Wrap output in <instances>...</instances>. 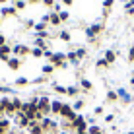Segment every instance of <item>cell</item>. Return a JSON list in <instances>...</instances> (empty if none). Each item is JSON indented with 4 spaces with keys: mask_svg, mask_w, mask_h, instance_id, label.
Wrapping results in <instances>:
<instances>
[{
    "mask_svg": "<svg viewBox=\"0 0 134 134\" xmlns=\"http://www.w3.org/2000/svg\"><path fill=\"white\" fill-rule=\"evenodd\" d=\"M37 109H39V113H43L45 117L51 113V99L47 95H39V101H37Z\"/></svg>",
    "mask_w": 134,
    "mask_h": 134,
    "instance_id": "obj_1",
    "label": "cell"
},
{
    "mask_svg": "<svg viewBox=\"0 0 134 134\" xmlns=\"http://www.w3.org/2000/svg\"><path fill=\"white\" fill-rule=\"evenodd\" d=\"M66 54L64 53H53V57H51V64H53L54 68H64L66 66Z\"/></svg>",
    "mask_w": 134,
    "mask_h": 134,
    "instance_id": "obj_2",
    "label": "cell"
},
{
    "mask_svg": "<svg viewBox=\"0 0 134 134\" xmlns=\"http://www.w3.org/2000/svg\"><path fill=\"white\" fill-rule=\"evenodd\" d=\"M72 128L76 132H87V128H90V124H87L86 121V117H82V115H78L76 117V121L72 122Z\"/></svg>",
    "mask_w": 134,
    "mask_h": 134,
    "instance_id": "obj_3",
    "label": "cell"
},
{
    "mask_svg": "<svg viewBox=\"0 0 134 134\" xmlns=\"http://www.w3.org/2000/svg\"><path fill=\"white\" fill-rule=\"evenodd\" d=\"M101 31H103V24H91L90 27H86V35L90 41H95V37H97Z\"/></svg>",
    "mask_w": 134,
    "mask_h": 134,
    "instance_id": "obj_4",
    "label": "cell"
},
{
    "mask_svg": "<svg viewBox=\"0 0 134 134\" xmlns=\"http://www.w3.org/2000/svg\"><path fill=\"white\" fill-rule=\"evenodd\" d=\"M29 122H31V121L25 117L24 113H21V111H20V113H16V124H18L20 128H29Z\"/></svg>",
    "mask_w": 134,
    "mask_h": 134,
    "instance_id": "obj_5",
    "label": "cell"
},
{
    "mask_svg": "<svg viewBox=\"0 0 134 134\" xmlns=\"http://www.w3.org/2000/svg\"><path fill=\"white\" fill-rule=\"evenodd\" d=\"M117 95H119V99H121V101H122L124 105L132 103V95L128 93V91L124 90V87H119V90H117Z\"/></svg>",
    "mask_w": 134,
    "mask_h": 134,
    "instance_id": "obj_6",
    "label": "cell"
},
{
    "mask_svg": "<svg viewBox=\"0 0 134 134\" xmlns=\"http://www.w3.org/2000/svg\"><path fill=\"white\" fill-rule=\"evenodd\" d=\"M12 53H14V57H25V54H29L31 51H29V47H25V45H14Z\"/></svg>",
    "mask_w": 134,
    "mask_h": 134,
    "instance_id": "obj_7",
    "label": "cell"
},
{
    "mask_svg": "<svg viewBox=\"0 0 134 134\" xmlns=\"http://www.w3.org/2000/svg\"><path fill=\"white\" fill-rule=\"evenodd\" d=\"M10 54H12V47H10V45H2V47H0V60L8 62Z\"/></svg>",
    "mask_w": 134,
    "mask_h": 134,
    "instance_id": "obj_8",
    "label": "cell"
},
{
    "mask_svg": "<svg viewBox=\"0 0 134 134\" xmlns=\"http://www.w3.org/2000/svg\"><path fill=\"white\" fill-rule=\"evenodd\" d=\"M62 101L60 99H54V101H51V113L53 115H58V117H60V111H62Z\"/></svg>",
    "mask_w": 134,
    "mask_h": 134,
    "instance_id": "obj_9",
    "label": "cell"
},
{
    "mask_svg": "<svg viewBox=\"0 0 134 134\" xmlns=\"http://www.w3.org/2000/svg\"><path fill=\"white\" fill-rule=\"evenodd\" d=\"M27 130H29V134H45V130L41 128V124L37 122V121H31V122H29V128H27Z\"/></svg>",
    "mask_w": 134,
    "mask_h": 134,
    "instance_id": "obj_10",
    "label": "cell"
},
{
    "mask_svg": "<svg viewBox=\"0 0 134 134\" xmlns=\"http://www.w3.org/2000/svg\"><path fill=\"white\" fill-rule=\"evenodd\" d=\"M66 60L72 64V66H80V58L76 57V51H70V53L66 54Z\"/></svg>",
    "mask_w": 134,
    "mask_h": 134,
    "instance_id": "obj_11",
    "label": "cell"
},
{
    "mask_svg": "<svg viewBox=\"0 0 134 134\" xmlns=\"http://www.w3.org/2000/svg\"><path fill=\"white\" fill-rule=\"evenodd\" d=\"M8 66H10L12 68V70H18V68H20L21 66V60H20V58H18V57H10V58H8Z\"/></svg>",
    "mask_w": 134,
    "mask_h": 134,
    "instance_id": "obj_12",
    "label": "cell"
},
{
    "mask_svg": "<svg viewBox=\"0 0 134 134\" xmlns=\"http://www.w3.org/2000/svg\"><path fill=\"white\" fill-rule=\"evenodd\" d=\"M103 58L107 60V64H113L115 60H117V53H115V51H105Z\"/></svg>",
    "mask_w": 134,
    "mask_h": 134,
    "instance_id": "obj_13",
    "label": "cell"
},
{
    "mask_svg": "<svg viewBox=\"0 0 134 134\" xmlns=\"http://www.w3.org/2000/svg\"><path fill=\"white\" fill-rule=\"evenodd\" d=\"M14 14H16V8H14V6H4L2 8V10H0V16H14Z\"/></svg>",
    "mask_w": 134,
    "mask_h": 134,
    "instance_id": "obj_14",
    "label": "cell"
},
{
    "mask_svg": "<svg viewBox=\"0 0 134 134\" xmlns=\"http://www.w3.org/2000/svg\"><path fill=\"white\" fill-rule=\"evenodd\" d=\"M49 24H51V25H60V16H58L57 12H53V14H51V20H49Z\"/></svg>",
    "mask_w": 134,
    "mask_h": 134,
    "instance_id": "obj_15",
    "label": "cell"
},
{
    "mask_svg": "<svg viewBox=\"0 0 134 134\" xmlns=\"http://www.w3.org/2000/svg\"><path fill=\"white\" fill-rule=\"evenodd\" d=\"M80 86H82V90H84V91H91V87H93V86H91V82L86 80V78H82V80H80Z\"/></svg>",
    "mask_w": 134,
    "mask_h": 134,
    "instance_id": "obj_16",
    "label": "cell"
},
{
    "mask_svg": "<svg viewBox=\"0 0 134 134\" xmlns=\"http://www.w3.org/2000/svg\"><path fill=\"white\" fill-rule=\"evenodd\" d=\"M35 47H37V49L47 51V41H45V39H41V37H37V39H35Z\"/></svg>",
    "mask_w": 134,
    "mask_h": 134,
    "instance_id": "obj_17",
    "label": "cell"
},
{
    "mask_svg": "<svg viewBox=\"0 0 134 134\" xmlns=\"http://www.w3.org/2000/svg\"><path fill=\"white\" fill-rule=\"evenodd\" d=\"M66 93L74 97V95H78V93H80V87H78V86H68V87H66Z\"/></svg>",
    "mask_w": 134,
    "mask_h": 134,
    "instance_id": "obj_18",
    "label": "cell"
},
{
    "mask_svg": "<svg viewBox=\"0 0 134 134\" xmlns=\"http://www.w3.org/2000/svg\"><path fill=\"white\" fill-rule=\"evenodd\" d=\"M107 101L109 103H115V101H119V95H117V91H107Z\"/></svg>",
    "mask_w": 134,
    "mask_h": 134,
    "instance_id": "obj_19",
    "label": "cell"
},
{
    "mask_svg": "<svg viewBox=\"0 0 134 134\" xmlns=\"http://www.w3.org/2000/svg\"><path fill=\"white\" fill-rule=\"evenodd\" d=\"M31 54H33L35 58H41V57H45V51H43V49H37V47H33V49H31Z\"/></svg>",
    "mask_w": 134,
    "mask_h": 134,
    "instance_id": "obj_20",
    "label": "cell"
},
{
    "mask_svg": "<svg viewBox=\"0 0 134 134\" xmlns=\"http://www.w3.org/2000/svg\"><path fill=\"white\" fill-rule=\"evenodd\" d=\"M53 72H54L53 64H45V66H43V76H49V74H53Z\"/></svg>",
    "mask_w": 134,
    "mask_h": 134,
    "instance_id": "obj_21",
    "label": "cell"
},
{
    "mask_svg": "<svg viewBox=\"0 0 134 134\" xmlns=\"http://www.w3.org/2000/svg\"><path fill=\"white\" fill-rule=\"evenodd\" d=\"M58 37H60L64 43H70V33H68V31H60V33H58Z\"/></svg>",
    "mask_w": 134,
    "mask_h": 134,
    "instance_id": "obj_22",
    "label": "cell"
},
{
    "mask_svg": "<svg viewBox=\"0 0 134 134\" xmlns=\"http://www.w3.org/2000/svg\"><path fill=\"white\" fill-rule=\"evenodd\" d=\"M53 90L57 91V93H66V87L60 86V84H53Z\"/></svg>",
    "mask_w": 134,
    "mask_h": 134,
    "instance_id": "obj_23",
    "label": "cell"
},
{
    "mask_svg": "<svg viewBox=\"0 0 134 134\" xmlns=\"http://www.w3.org/2000/svg\"><path fill=\"white\" fill-rule=\"evenodd\" d=\"M35 31H37V33H39V31H47V24H43V21L35 24Z\"/></svg>",
    "mask_w": 134,
    "mask_h": 134,
    "instance_id": "obj_24",
    "label": "cell"
},
{
    "mask_svg": "<svg viewBox=\"0 0 134 134\" xmlns=\"http://www.w3.org/2000/svg\"><path fill=\"white\" fill-rule=\"evenodd\" d=\"M86 54H87V51H86L84 47H80V49H76V57H78V58H84V57H86Z\"/></svg>",
    "mask_w": 134,
    "mask_h": 134,
    "instance_id": "obj_25",
    "label": "cell"
},
{
    "mask_svg": "<svg viewBox=\"0 0 134 134\" xmlns=\"http://www.w3.org/2000/svg\"><path fill=\"white\" fill-rule=\"evenodd\" d=\"M87 132H90V134H99V132H101V128H99V126H95V124H90Z\"/></svg>",
    "mask_w": 134,
    "mask_h": 134,
    "instance_id": "obj_26",
    "label": "cell"
},
{
    "mask_svg": "<svg viewBox=\"0 0 134 134\" xmlns=\"http://www.w3.org/2000/svg\"><path fill=\"white\" fill-rule=\"evenodd\" d=\"M25 0H18V2L16 4H14V8H16V10H24V8H25Z\"/></svg>",
    "mask_w": 134,
    "mask_h": 134,
    "instance_id": "obj_27",
    "label": "cell"
},
{
    "mask_svg": "<svg viewBox=\"0 0 134 134\" xmlns=\"http://www.w3.org/2000/svg\"><path fill=\"white\" fill-rule=\"evenodd\" d=\"M0 126L6 128V130H10V121H8V119H2V117H0Z\"/></svg>",
    "mask_w": 134,
    "mask_h": 134,
    "instance_id": "obj_28",
    "label": "cell"
},
{
    "mask_svg": "<svg viewBox=\"0 0 134 134\" xmlns=\"http://www.w3.org/2000/svg\"><path fill=\"white\" fill-rule=\"evenodd\" d=\"M14 84H16V86H27V84H29V80H27V78H18Z\"/></svg>",
    "mask_w": 134,
    "mask_h": 134,
    "instance_id": "obj_29",
    "label": "cell"
},
{
    "mask_svg": "<svg viewBox=\"0 0 134 134\" xmlns=\"http://www.w3.org/2000/svg\"><path fill=\"white\" fill-rule=\"evenodd\" d=\"M113 4H115V0H103V8H105V12H109Z\"/></svg>",
    "mask_w": 134,
    "mask_h": 134,
    "instance_id": "obj_30",
    "label": "cell"
},
{
    "mask_svg": "<svg viewBox=\"0 0 134 134\" xmlns=\"http://www.w3.org/2000/svg\"><path fill=\"white\" fill-rule=\"evenodd\" d=\"M95 66H97V68H107L109 64H107V60H105V58H99V60L95 62Z\"/></svg>",
    "mask_w": 134,
    "mask_h": 134,
    "instance_id": "obj_31",
    "label": "cell"
},
{
    "mask_svg": "<svg viewBox=\"0 0 134 134\" xmlns=\"http://www.w3.org/2000/svg\"><path fill=\"white\" fill-rule=\"evenodd\" d=\"M58 16H60V21H66L68 18H70V16H68V12H66V10H60V12H58Z\"/></svg>",
    "mask_w": 134,
    "mask_h": 134,
    "instance_id": "obj_32",
    "label": "cell"
},
{
    "mask_svg": "<svg viewBox=\"0 0 134 134\" xmlns=\"http://www.w3.org/2000/svg\"><path fill=\"white\" fill-rule=\"evenodd\" d=\"M72 107H74V111H80L82 107H84V101H82V99H78V101H76V103H74V105H72Z\"/></svg>",
    "mask_w": 134,
    "mask_h": 134,
    "instance_id": "obj_33",
    "label": "cell"
},
{
    "mask_svg": "<svg viewBox=\"0 0 134 134\" xmlns=\"http://www.w3.org/2000/svg\"><path fill=\"white\" fill-rule=\"evenodd\" d=\"M124 10H126L128 16H132V14H134V6H130V4H124Z\"/></svg>",
    "mask_w": 134,
    "mask_h": 134,
    "instance_id": "obj_34",
    "label": "cell"
},
{
    "mask_svg": "<svg viewBox=\"0 0 134 134\" xmlns=\"http://www.w3.org/2000/svg\"><path fill=\"white\" fill-rule=\"evenodd\" d=\"M128 60H130V62H134V45H132L130 49H128Z\"/></svg>",
    "mask_w": 134,
    "mask_h": 134,
    "instance_id": "obj_35",
    "label": "cell"
},
{
    "mask_svg": "<svg viewBox=\"0 0 134 134\" xmlns=\"http://www.w3.org/2000/svg\"><path fill=\"white\" fill-rule=\"evenodd\" d=\"M43 82H47V76H39L33 80V84H43Z\"/></svg>",
    "mask_w": 134,
    "mask_h": 134,
    "instance_id": "obj_36",
    "label": "cell"
},
{
    "mask_svg": "<svg viewBox=\"0 0 134 134\" xmlns=\"http://www.w3.org/2000/svg\"><path fill=\"white\" fill-rule=\"evenodd\" d=\"M115 121V115H107V117H105V122H113Z\"/></svg>",
    "mask_w": 134,
    "mask_h": 134,
    "instance_id": "obj_37",
    "label": "cell"
},
{
    "mask_svg": "<svg viewBox=\"0 0 134 134\" xmlns=\"http://www.w3.org/2000/svg\"><path fill=\"white\" fill-rule=\"evenodd\" d=\"M25 27H35V21L33 20H27L25 21Z\"/></svg>",
    "mask_w": 134,
    "mask_h": 134,
    "instance_id": "obj_38",
    "label": "cell"
},
{
    "mask_svg": "<svg viewBox=\"0 0 134 134\" xmlns=\"http://www.w3.org/2000/svg\"><path fill=\"white\" fill-rule=\"evenodd\" d=\"M101 113H103V107H95L93 109V115H101Z\"/></svg>",
    "mask_w": 134,
    "mask_h": 134,
    "instance_id": "obj_39",
    "label": "cell"
},
{
    "mask_svg": "<svg viewBox=\"0 0 134 134\" xmlns=\"http://www.w3.org/2000/svg\"><path fill=\"white\" fill-rule=\"evenodd\" d=\"M45 6H54V0H43Z\"/></svg>",
    "mask_w": 134,
    "mask_h": 134,
    "instance_id": "obj_40",
    "label": "cell"
},
{
    "mask_svg": "<svg viewBox=\"0 0 134 134\" xmlns=\"http://www.w3.org/2000/svg\"><path fill=\"white\" fill-rule=\"evenodd\" d=\"M0 91H2V93H12L10 87H0Z\"/></svg>",
    "mask_w": 134,
    "mask_h": 134,
    "instance_id": "obj_41",
    "label": "cell"
},
{
    "mask_svg": "<svg viewBox=\"0 0 134 134\" xmlns=\"http://www.w3.org/2000/svg\"><path fill=\"white\" fill-rule=\"evenodd\" d=\"M2 45H6V37H4L2 33H0V47H2Z\"/></svg>",
    "mask_w": 134,
    "mask_h": 134,
    "instance_id": "obj_42",
    "label": "cell"
},
{
    "mask_svg": "<svg viewBox=\"0 0 134 134\" xmlns=\"http://www.w3.org/2000/svg\"><path fill=\"white\" fill-rule=\"evenodd\" d=\"M45 57H47L49 60H51V57H53V51H49V49H47V51H45Z\"/></svg>",
    "mask_w": 134,
    "mask_h": 134,
    "instance_id": "obj_43",
    "label": "cell"
},
{
    "mask_svg": "<svg viewBox=\"0 0 134 134\" xmlns=\"http://www.w3.org/2000/svg\"><path fill=\"white\" fill-rule=\"evenodd\" d=\"M2 115H6V113H4V103L0 101V117H2Z\"/></svg>",
    "mask_w": 134,
    "mask_h": 134,
    "instance_id": "obj_44",
    "label": "cell"
},
{
    "mask_svg": "<svg viewBox=\"0 0 134 134\" xmlns=\"http://www.w3.org/2000/svg\"><path fill=\"white\" fill-rule=\"evenodd\" d=\"M72 2H74V0H62V4H66V6H70Z\"/></svg>",
    "mask_w": 134,
    "mask_h": 134,
    "instance_id": "obj_45",
    "label": "cell"
},
{
    "mask_svg": "<svg viewBox=\"0 0 134 134\" xmlns=\"http://www.w3.org/2000/svg\"><path fill=\"white\" fill-rule=\"evenodd\" d=\"M27 2H29V4H37L39 0H27Z\"/></svg>",
    "mask_w": 134,
    "mask_h": 134,
    "instance_id": "obj_46",
    "label": "cell"
},
{
    "mask_svg": "<svg viewBox=\"0 0 134 134\" xmlns=\"http://www.w3.org/2000/svg\"><path fill=\"white\" fill-rule=\"evenodd\" d=\"M76 134H90V132H76Z\"/></svg>",
    "mask_w": 134,
    "mask_h": 134,
    "instance_id": "obj_47",
    "label": "cell"
},
{
    "mask_svg": "<svg viewBox=\"0 0 134 134\" xmlns=\"http://www.w3.org/2000/svg\"><path fill=\"white\" fill-rule=\"evenodd\" d=\"M58 134H68V132H66V130H62V132H58Z\"/></svg>",
    "mask_w": 134,
    "mask_h": 134,
    "instance_id": "obj_48",
    "label": "cell"
},
{
    "mask_svg": "<svg viewBox=\"0 0 134 134\" xmlns=\"http://www.w3.org/2000/svg\"><path fill=\"white\" fill-rule=\"evenodd\" d=\"M122 2H124V4H126V2H130V0H122Z\"/></svg>",
    "mask_w": 134,
    "mask_h": 134,
    "instance_id": "obj_49",
    "label": "cell"
},
{
    "mask_svg": "<svg viewBox=\"0 0 134 134\" xmlns=\"http://www.w3.org/2000/svg\"><path fill=\"white\" fill-rule=\"evenodd\" d=\"M4 2H6V0H0V4H4Z\"/></svg>",
    "mask_w": 134,
    "mask_h": 134,
    "instance_id": "obj_50",
    "label": "cell"
},
{
    "mask_svg": "<svg viewBox=\"0 0 134 134\" xmlns=\"http://www.w3.org/2000/svg\"><path fill=\"white\" fill-rule=\"evenodd\" d=\"M0 24H2V16H0Z\"/></svg>",
    "mask_w": 134,
    "mask_h": 134,
    "instance_id": "obj_51",
    "label": "cell"
},
{
    "mask_svg": "<svg viewBox=\"0 0 134 134\" xmlns=\"http://www.w3.org/2000/svg\"><path fill=\"white\" fill-rule=\"evenodd\" d=\"M128 134H134V132H128Z\"/></svg>",
    "mask_w": 134,
    "mask_h": 134,
    "instance_id": "obj_52",
    "label": "cell"
},
{
    "mask_svg": "<svg viewBox=\"0 0 134 134\" xmlns=\"http://www.w3.org/2000/svg\"><path fill=\"white\" fill-rule=\"evenodd\" d=\"M99 134H103V132H99Z\"/></svg>",
    "mask_w": 134,
    "mask_h": 134,
    "instance_id": "obj_53",
    "label": "cell"
},
{
    "mask_svg": "<svg viewBox=\"0 0 134 134\" xmlns=\"http://www.w3.org/2000/svg\"><path fill=\"white\" fill-rule=\"evenodd\" d=\"M16 2H18V0H16Z\"/></svg>",
    "mask_w": 134,
    "mask_h": 134,
    "instance_id": "obj_54",
    "label": "cell"
},
{
    "mask_svg": "<svg viewBox=\"0 0 134 134\" xmlns=\"http://www.w3.org/2000/svg\"><path fill=\"white\" fill-rule=\"evenodd\" d=\"M126 134H128V132H126Z\"/></svg>",
    "mask_w": 134,
    "mask_h": 134,
    "instance_id": "obj_55",
    "label": "cell"
}]
</instances>
